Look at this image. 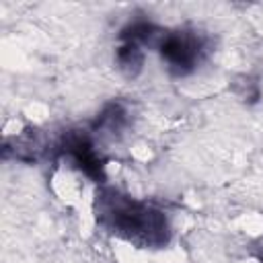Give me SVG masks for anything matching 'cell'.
Instances as JSON below:
<instances>
[{
  "label": "cell",
  "instance_id": "obj_1",
  "mask_svg": "<svg viewBox=\"0 0 263 263\" xmlns=\"http://www.w3.org/2000/svg\"><path fill=\"white\" fill-rule=\"evenodd\" d=\"M97 222L109 232L140 247H164L171 238L166 216L115 189H101L95 199Z\"/></svg>",
  "mask_w": 263,
  "mask_h": 263
},
{
  "label": "cell",
  "instance_id": "obj_2",
  "mask_svg": "<svg viewBox=\"0 0 263 263\" xmlns=\"http://www.w3.org/2000/svg\"><path fill=\"white\" fill-rule=\"evenodd\" d=\"M158 51L162 60L166 62V68L175 76H185L193 72V68L199 64V60L205 53V37L197 31L181 29V31H166L164 39L158 45Z\"/></svg>",
  "mask_w": 263,
  "mask_h": 263
},
{
  "label": "cell",
  "instance_id": "obj_3",
  "mask_svg": "<svg viewBox=\"0 0 263 263\" xmlns=\"http://www.w3.org/2000/svg\"><path fill=\"white\" fill-rule=\"evenodd\" d=\"M164 33L160 27L148 23V21H134L129 23L127 27L121 29L119 33V39L121 41H132V43H138L140 47L148 45V47H156L160 45V41L164 39Z\"/></svg>",
  "mask_w": 263,
  "mask_h": 263
},
{
  "label": "cell",
  "instance_id": "obj_4",
  "mask_svg": "<svg viewBox=\"0 0 263 263\" xmlns=\"http://www.w3.org/2000/svg\"><path fill=\"white\" fill-rule=\"evenodd\" d=\"M115 62H117L119 72L125 78H136L144 66V51L138 43L123 41L115 51Z\"/></svg>",
  "mask_w": 263,
  "mask_h": 263
},
{
  "label": "cell",
  "instance_id": "obj_5",
  "mask_svg": "<svg viewBox=\"0 0 263 263\" xmlns=\"http://www.w3.org/2000/svg\"><path fill=\"white\" fill-rule=\"evenodd\" d=\"M127 125V111L121 103H109L97 117L92 129L107 134V136H117L123 127Z\"/></svg>",
  "mask_w": 263,
  "mask_h": 263
},
{
  "label": "cell",
  "instance_id": "obj_6",
  "mask_svg": "<svg viewBox=\"0 0 263 263\" xmlns=\"http://www.w3.org/2000/svg\"><path fill=\"white\" fill-rule=\"evenodd\" d=\"M232 86H234V92H236L242 101L255 103V101L259 99V84H257L251 76H238Z\"/></svg>",
  "mask_w": 263,
  "mask_h": 263
}]
</instances>
